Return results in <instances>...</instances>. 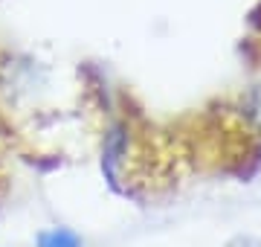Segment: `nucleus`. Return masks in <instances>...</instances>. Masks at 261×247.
Instances as JSON below:
<instances>
[{"label": "nucleus", "instance_id": "nucleus-1", "mask_svg": "<svg viewBox=\"0 0 261 247\" xmlns=\"http://www.w3.org/2000/svg\"><path fill=\"white\" fill-rule=\"evenodd\" d=\"M38 247H82V238L67 227H53L38 233Z\"/></svg>", "mask_w": 261, "mask_h": 247}, {"label": "nucleus", "instance_id": "nucleus-2", "mask_svg": "<svg viewBox=\"0 0 261 247\" xmlns=\"http://www.w3.org/2000/svg\"><path fill=\"white\" fill-rule=\"evenodd\" d=\"M226 247H261V241H255V238H250V236H238V238H232Z\"/></svg>", "mask_w": 261, "mask_h": 247}]
</instances>
